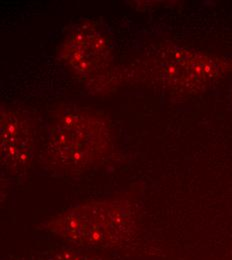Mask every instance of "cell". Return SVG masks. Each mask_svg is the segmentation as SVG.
<instances>
[{"label":"cell","mask_w":232,"mask_h":260,"mask_svg":"<svg viewBox=\"0 0 232 260\" xmlns=\"http://www.w3.org/2000/svg\"><path fill=\"white\" fill-rule=\"evenodd\" d=\"M113 148V128L103 113L69 105L51 117L40 161L48 171L75 176L100 166Z\"/></svg>","instance_id":"1"},{"label":"cell","mask_w":232,"mask_h":260,"mask_svg":"<svg viewBox=\"0 0 232 260\" xmlns=\"http://www.w3.org/2000/svg\"><path fill=\"white\" fill-rule=\"evenodd\" d=\"M228 70L227 62L174 44L152 45L128 64L118 66L117 88L144 84L173 94L197 93Z\"/></svg>","instance_id":"2"},{"label":"cell","mask_w":232,"mask_h":260,"mask_svg":"<svg viewBox=\"0 0 232 260\" xmlns=\"http://www.w3.org/2000/svg\"><path fill=\"white\" fill-rule=\"evenodd\" d=\"M40 229L82 248H117L138 233L135 204L126 197L89 200L48 218Z\"/></svg>","instance_id":"3"},{"label":"cell","mask_w":232,"mask_h":260,"mask_svg":"<svg viewBox=\"0 0 232 260\" xmlns=\"http://www.w3.org/2000/svg\"><path fill=\"white\" fill-rule=\"evenodd\" d=\"M58 58L93 94L111 92L116 87L114 47L107 30L95 20H81L67 32Z\"/></svg>","instance_id":"4"},{"label":"cell","mask_w":232,"mask_h":260,"mask_svg":"<svg viewBox=\"0 0 232 260\" xmlns=\"http://www.w3.org/2000/svg\"><path fill=\"white\" fill-rule=\"evenodd\" d=\"M38 128L34 116L14 105L0 108L1 164L10 173L26 171L37 151Z\"/></svg>","instance_id":"5"},{"label":"cell","mask_w":232,"mask_h":260,"mask_svg":"<svg viewBox=\"0 0 232 260\" xmlns=\"http://www.w3.org/2000/svg\"><path fill=\"white\" fill-rule=\"evenodd\" d=\"M10 260H100L98 257L84 253L76 249H62L29 258H13Z\"/></svg>","instance_id":"6"}]
</instances>
